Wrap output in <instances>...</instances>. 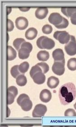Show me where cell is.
<instances>
[{
	"label": "cell",
	"instance_id": "obj_7",
	"mask_svg": "<svg viewBox=\"0 0 76 127\" xmlns=\"http://www.w3.org/2000/svg\"><path fill=\"white\" fill-rule=\"evenodd\" d=\"M61 11L68 17H70L71 23L76 25V7H62Z\"/></svg>",
	"mask_w": 76,
	"mask_h": 127
},
{
	"label": "cell",
	"instance_id": "obj_25",
	"mask_svg": "<svg viewBox=\"0 0 76 127\" xmlns=\"http://www.w3.org/2000/svg\"><path fill=\"white\" fill-rule=\"evenodd\" d=\"M11 73L12 76L14 78H16L19 75L21 74L19 69V65H16L12 67L11 69Z\"/></svg>",
	"mask_w": 76,
	"mask_h": 127
},
{
	"label": "cell",
	"instance_id": "obj_21",
	"mask_svg": "<svg viewBox=\"0 0 76 127\" xmlns=\"http://www.w3.org/2000/svg\"><path fill=\"white\" fill-rule=\"evenodd\" d=\"M16 79V84L20 86H24L25 85L27 82L26 77L24 74H20Z\"/></svg>",
	"mask_w": 76,
	"mask_h": 127
},
{
	"label": "cell",
	"instance_id": "obj_5",
	"mask_svg": "<svg viewBox=\"0 0 76 127\" xmlns=\"http://www.w3.org/2000/svg\"><path fill=\"white\" fill-rule=\"evenodd\" d=\"M53 37L61 44H65L70 41L71 35L66 31H57L54 32Z\"/></svg>",
	"mask_w": 76,
	"mask_h": 127
},
{
	"label": "cell",
	"instance_id": "obj_24",
	"mask_svg": "<svg viewBox=\"0 0 76 127\" xmlns=\"http://www.w3.org/2000/svg\"><path fill=\"white\" fill-rule=\"evenodd\" d=\"M25 42V40L23 38H17L13 41V46L16 48V50L19 51L22 44Z\"/></svg>",
	"mask_w": 76,
	"mask_h": 127
},
{
	"label": "cell",
	"instance_id": "obj_3",
	"mask_svg": "<svg viewBox=\"0 0 76 127\" xmlns=\"http://www.w3.org/2000/svg\"><path fill=\"white\" fill-rule=\"evenodd\" d=\"M37 45L41 49L51 50L55 46V42L51 39L42 36L37 40Z\"/></svg>",
	"mask_w": 76,
	"mask_h": 127
},
{
	"label": "cell",
	"instance_id": "obj_23",
	"mask_svg": "<svg viewBox=\"0 0 76 127\" xmlns=\"http://www.w3.org/2000/svg\"><path fill=\"white\" fill-rule=\"evenodd\" d=\"M67 66L68 69L72 71L76 70V58H73L68 60Z\"/></svg>",
	"mask_w": 76,
	"mask_h": 127
},
{
	"label": "cell",
	"instance_id": "obj_19",
	"mask_svg": "<svg viewBox=\"0 0 76 127\" xmlns=\"http://www.w3.org/2000/svg\"><path fill=\"white\" fill-rule=\"evenodd\" d=\"M37 57L40 61H47L50 58V54L47 51L41 50L37 54Z\"/></svg>",
	"mask_w": 76,
	"mask_h": 127
},
{
	"label": "cell",
	"instance_id": "obj_20",
	"mask_svg": "<svg viewBox=\"0 0 76 127\" xmlns=\"http://www.w3.org/2000/svg\"><path fill=\"white\" fill-rule=\"evenodd\" d=\"M7 48V59L8 61H13L16 57L17 53L16 50L11 46L8 45Z\"/></svg>",
	"mask_w": 76,
	"mask_h": 127
},
{
	"label": "cell",
	"instance_id": "obj_31",
	"mask_svg": "<svg viewBox=\"0 0 76 127\" xmlns=\"http://www.w3.org/2000/svg\"><path fill=\"white\" fill-rule=\"evenodd\" d=\"M74 108H75V109L76 110V103L74 104Z\"/></svg>",
	"mask_w": 76,
	"mask_h": 127
},
{
	"label": "cell",
	"instance_id": "obj_26",
	"mask_svg": "<svg viewBox=\"0 0 76 127\" xmlns=\"http://www.w3.org/2000/svg\"><path fill=\"white\" fill-rule=\"evenodd\" d=\"M37 64L41 68L42 71L44 74H46L49 71L50 68H49V66L45 62H40L39 63Z\"/></svg>",
	"mask_w": 76,
	"mask_h": 127
},
{
	"label": "cell",
	"instance_id": "obj_18",
	"mask_svg": "<svg viewBox=\"0 0 76 127\" xmlns=\"http://www.w3.org/2000/svg\"><path fill=\"white\" fill-rule=\"evenodd\" d=\"M59 84V80L57 77L51 76L48 79L47 85L50 89H54Z\"/></svg>",
	"mask_w": 76,
	"mask_h": 127
},
{
	"label": "cell",
	"instance_id": "obj_2",
	"mask_svg": "<svg viewBox=\"0 0 76 127\" xmlns=\"http://www.w3.org/2000/svg\"><path fill=\"white\" fill-rule=\"evenodd\" d=\"M17 103L21 107L24 111H29L31 109L33 103L30 100L28 95L23 94L19 96L17 99Z\"/></svg>",
	"mask_w": 76,
	"mask_h": 127
},
{
	"label": "cell",
	"instance_id": "obj_27",
	"mask_svg": "<svg viewBox=\"0 0 76 127\" xmlns=\"http://www.w3.org/2000/svg\"><path fill=\"white\" fill-rule=\"evenodd\" d=\"M42 32L45 34H50L52 31V26L50 25H45L42 27Z\"/></svg>",
	"mask_w": 76,
	"mask_h": 127
},
{
	"label": "cell",
	"instance_id": "obj_12",
	"mask_svg": "<svg viewBox=\"0 0 76 127\" xmlns=\"http://www.w3.org/2000/svg\"><path fill=\"white\" fill-rule=\"evenodd\" d=\"M29 22L27 19L24 17H19L16 19V28L20 30L25 29L28 26Z\"/></svg>",
	"mask_w": 76,
	"mask_h": 127
},
{
	"label": "cell",
	"instance_id": "obj_28",
	"mask_svg": "<svg viewBox=\"0 0 76 127\" xmlns=\"http://www.w3.org/2000/svg\"><path fill=\"white\" fill-rule=\"evenodd\" d=\"M64 115L65 116H76V112L73 109H68L65 112Z\"/></svg>",
	"mask_w": 76,
	"mask_h": 127
},
{
	"label": "cell",
	"instance_id": "obj_8",
	"mask_svg": "<svg viewBox=\"0 0 76 127\" xmlns=\"http://www.w3.org/2000/svg\"><path fill=\"white\" fill-rule=\"evenodd\" d=\"M47 111L46 106L42 104H39L36 105L32 112V116L34 118H40L44 116Z\"/></svg>",
	"mask_w": 76,
	"mask_h": 127
},
{
	"label": "cell",
	"instance_id": "obj_14",
	"mask_svg": "<svg viewBox=\"0 0 76 127\" xmlns=\"http://www.w3.org/2000/svg\"><path fill=\"white\" fill-rule=\"evenodd\" d=\"M34 82L38 85H41L45 83L46 77L42 71L37 72L31 77Z\"/></svg>",
	"mask_w": 76,
	"mask_h": 127
},
{
	"label": "cell",
	"instance_id": "obj_16",
	"mask_svg": "<svg viewBox=\"0 0 76 127\" xmlns=\"http://www.w3.org/2000/svg\"><path fill=\"white\" fill-rule=\"evenodd\" d=\"M48 12L49 11L47 8L40 7L37 8L35 12V15L37 18L42 20L47 16Z\"/></svg>",
	"mask_w": 76,
	"mask_h": 127
},
{
	"label": "cell",
	"instance_id": "obj_1",
	"mask_svg": "<svg viewBox=\"0 0 76 127\" xmlns=\"http://www.w3.org/2000/svg\"><path fill=\"white\" fill-rule=\"evenodd\" d=\"M58 96L61 103L66 105L71 103L75 99L76 96V88L72 83L65 84L59 89Z\"/></svg>",
	"mask_w": 76,
	"mask_h": 127
},
{
	"label": "cell",
	"instance_id": "obj_13",
	"mask_svg": "<svg viewBox=\"0 0 76 127\" xmlns=\"http://www.w3.org/2000/svg\"><path fill=\"white\" fill-rule=\"evenodd\" d=\"M52 57L54 61L65 62L64 54L63 50L61 49H57L52 52Z\"/></svg>",
	"mask_w": 76,
	"mask_h": 127
},
{
	"label": "cell",
	"instance_id": "obj_4",
	"mask_svg": "<svg viewBox=\"0 0 76 127\" xmlns=\"http://www.w3.org/2000/svg\"><path fill=\"white\" fill-rule=\"evenodd\" d=\"M32 49L33 46L30 43L26 41L23 43L18 51L19 58L21 60L28 58Z\"/></svg>",
	"mask_w": 76,
	"mask_h": 127
},
{
	"label": "cell",
	"instance_id": "obj_9",
	"mask_svg": "<svg viewBox=\"0 0 76 127\" xmlns=\"http://www.w3.org/2000/svg\"><path fill=\"white\" fill-rule=\"evenodd\" d=\"M65 63L63 62L54 61L52 66V71L55 74L62 75L65 71Z\"/></svg>",
	"mask_w": 76,
	"mask_h": 127
},
{
	"label": "cell",
	"instance_id": "obj_10",
	"mask_svg": "<svg viewBox=\"0 0 76 127\" xmlns=\"http://www.w3.org/2000/svg\"><path fill=\"white\" fill-rule=\"evenodd\" d=\"M64 17L61 16L58 13H52L51 14L49 18V21L51 24L53 25L55 27L60 25L64 20Z\"/></svg>",
	"mask_w": 76,
	"mask_h": 127
},
{
	"label": "cell",
	"instance_id": "obj_6",
	"mask_svg": "<svg viewBox=\"0 0 76 127\" xmlns=\"http://www.w3.org/2000/svg\"><path fill=\"white\" fill-rule=\"evenodd\" d=\"M65 50L69 56H73L76 54V40L75 37L71 35L70 40L65 46Z\"/></svg>",
	"mask_w": 76,
	"mask_h": 127
},
{
	"label": "cell",
	"instance_id": "obj_17",
	"mask_svg": "<svg viewBox=\"0 0 76 127\" xmlns=\"http://www.w3.org/2000/svg\"><path fill=\"white\" fill-rule=\"evenodd\" d=\"M37 34L38 31L37 30L33 27H31L26 31L25 36L28 40H34L37 36Z\"/></svg>",
	"mask_w": 76,
	"mask_h": 127
},
{
	"label": "cell",
	"instance_id": "obj_29",
	"mask_svg": "<svg viewBox=\"0 0 76 127\" xmlns=\"http://www.w3.org/2000/svg\"><path fill=\"white\" fill-rule=\"evenodd\" d=\"M68 25H69V22H68V20L64 18L63 22L60 25L56 27L58 29H64L68 27Z\"/></svg>",
	"mask_w": 76,
	"mask_h": 127
},
{
	"label": "cell",
	"instance_id": "obj_15",
	"mask_svg": "<svg viewBox=\"0 0 76 127\" xmlns=\"http://www.w3.org/2000/svg\"><path fill=\"white\" fill-rule=\"evenodd\" d=\"M39 97L40 100L43 102L48 103L51 99L52 94L50 90L45 89L41 92Z\"/></svg>",
	"mask_w": 76,
	"mask_h": 127
},
{
	"label": "cell",
	"instance_id": "obj_22",
	"mask_svg": "<svg viewBox=\"0 0 76 127\" xmlns=\"http://www.w3.org/2000/svg\"><path fill=\"white\" fill-rule=\"evenodd\" d=\"M29 65L27 62H24L19 65V71L21 74H24L28 70Z\"/></svg>",
	"mask_w": 76,
	"mask_h": 127
},
{
	"label": "cell",
	"instance_id": "obj_11",
	"mask_svg": "<svg viewBox=\"0 0 76 127\" xmlns=\"http://www.w3.org/2000/svg\"><path fill=\"white\" fill-rule=\"evenodd\" d=\"M18 95V90L15 86H11L8 88L7 104L8 105L13 103L15 98Z\"/></svg>",
	"mask_w": 76,
	"mask_h": 127
},
{
	"label": "cell",
	"instance_id": "obj_30",
	"mask_svg": "<svg viewBox=\"0 0 76 127\" xmlns=\"http://www.w3.org/2000/svg\"><path fill=\"white\" fill-rule=\"evenodd\" d=\"M7 30L8 32H11L14 29V26L12 21L10 19H8L7 21Z\"/></svg>",
	"mask_w": 76,
	"mask_h": 127
}]
</instances>
